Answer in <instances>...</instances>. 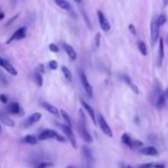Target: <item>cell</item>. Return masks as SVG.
Returning a JSON list of instances; mask_svg holds the SVG:
<instances>
[{
  "label": "cell",
  "instance_id": "cell-40",
  "mask_svg": "<svg viewBox=\"0 0 168 168\" xmlns=\"http://www.w3.org/2000/svg\"><path fill=\"white\" fill-rule=\"evenodd\" d=\"M154 168H165V165H160V163H154Z\"/></svg>",
  "mask_w": 168,
  "mask_h": 168
},
{
  "label": "cell",
  "instance_id": "cell-20",
  "mask_svg": "<svg viewBox=\"0 0 168 168\" xmlns=\"http://www.w3.org/2000/svg\"><path fill=\"white\" fill-rule=\"evenodd\" d=\"M7 111L9 112V113H12V115H20L21 113V106L18 103L16 102H13L11 104L8 105V108H7Z\"/></svg>",
  "mask_w": 168,
  "mask_h": 168
},
{
  "label": "cell",
  "instance_id": "cell-18",
  "mask_svg": "<svg viewBox=\"0 0 168 168\" xmlns=\"http://www.w3.org/2000/svg\"><path fill=\"white\" fill-rule=\"evenodd\" d=\"M121 79H122V80H124V81H125L126 84H127V85H128V86H129V87H130V89L133 90L134 93H135V94H139V88H137V86H136V85L134 84L133 81H132V79H130V78H129L128 75H121Z\"/></svg>",
  "mask_w": 168,
  "mask_h": 168
},
{
  "label": "cell",
  "instance_id": "cell-36",
  "mask_svg": "<svg viewBox=\"0 0 168 168\" xmlns=\"http://www.w3.org/2000/svg\"><path fill=\"white\" fill-rule=\"evenodd\" d=\"M0 101H1L2 103H7V102H8V97H7L5 94H1V95H0Z\"/></svg>",
  "mask_w": 168,
  "mask_h": 168
},
{
  "label": "cell",
  "instance_id": "cell-9",
  "mask_svg": "<svg viewBox=\"0 0 168 168\" xmlns=\"http://www.w3.org/2000/svg\"><path fill=\"white\" fill-rule=\"evenodd\" d=\"M56 136H57V132L56 130L45 129V130H42L39 134V137L38 139H40V141H45V139H56Z\"/></svg>",
  "mask_w": 168,
  "mask_h": 168
},
{
  "label": "cell",
  "instance_id": "cell-15",
  "mask_svg": "<svg viewBox=\"0 0 168 168\" xmlns=\"http://www.w3.org/2000/svg\"><path fill=\"white\" fill-rule=\"evenodd\" d=\"M82 156H84V159H85L86 163L90 167V165L94 161V158H93V154H92V151L89 150L87 146H84L82 148Z\"/></svg>",
  "mask_w": 168,
  "mask_h": 168
},
{
  "label": "cell",
  "instance_id": "cell-44",
  "mask_svg": "<svg viewBox=\"0 0 168 168\" xmlns=\"http://www.w3.org/2000/svg\"><path fill=\"white\" fill-rule=\"evenodd\" d=\"M165 96H166V99H168V88L166 89V92H165Z\"/></svg>",
  "mask_w": 168,
  "mask_h": 168
},
{
  "label": "cell",
  "instance_id": "cell-13",
  "mask_svg": "<svg viewBox=\"0 0 168 168\" xmlns=\"http://www.w3.org/2000/svg\"><path fill=\"white\" fill-rule=\"evenodd\" d=\"M62 47H63V49L65 50V53L68 54V56L70 57L71 61H75V60H77V52H75V48L71 46V45L63 42V44H62Z\"/></svg>",
  "mask_w": 168,
  "mask_h": 168
},
{
  "label": "cell",
  "instance_id": "cell-48",
  "mask_svg": "<svg viewBox=\"0 0 168 168\" xmlns=\"http://www.w3.org/2000/svg\"><path fill=\"white\" fill-rule=\"evenodd\" d=\"M0 132H1V125H0Z\"/></svg>",
  "mask_w": 168,
  "mask_h": 168
},
{
  "label": "cell",
  "instance_id": "cell-27",
  "mask_svg": "<svg viewBox=\"0 0 168 168\" xmlns=\"http://www.w3.org/2000/svg\"><path fill=\"white\" fill-rule=\"evenodd\" d=\"M62 72H63V75H64V77L66 78V80H69V81H72V75H71V71H70L66 66H62Z\"/></svg>",
  "mask_w": 168,
  "mask_h": 168
},
{
  "label": "cell",
  "instance_id": "cell-39",
  "mask_svg": "<svg viewBox=\"0 0 168 168\" xmlns=\"http://www.w3.org/2000/svg\"><path fill=\"white\" fill-rule=\"evenodd\" d=\"M17 17H18V15H15V16H14V17H13L12 20H11V21H9V22H8V23L6 24V25H9V24L12 23V22H14V21H15V20H16Z\"/></svg>",
  "mask_w": 168,
  "mask_h": 168
},
{
  "label": "cell",
  "instance_id": "cell-7",
  "mask_svg": "<svg viewBox=\"0 0 168 168\" xmlns=\"http://www.w3.org/2000/svg\"><path fill=\"white\" fill-rule=\"evenodd\" d=\"M159 25L157 23L156 20H153L152 22H151V41H152V45H154L157 41L159 40L158 38H159Z\"/></svg>",
  "mask_w": 168,
  "mask_h": 168
},
{
  "label": "cell",
  "instance_id": "cell-45",
  "mask_svg": "<svg viewBox=\"0 0 168 168\" xmlns=\"http://www.w3.org/2000/svg\"><path fill=\"white\" fill-rule=\"evenodd\" d=\"M168 4V0H165V1H163V5H165V6H166V5H167Z\"/></svg>",
  "mask_w": 168,
  "mask_h": 168
},
{
  "label": "cell",
  "instance_id": "cell-26",
  "mask_svg": "<svg viewBox=\"0 0 168 168\" xmlns=\"http://www.w3.org/2000/svg\"><path fill=\"white\" fill-rule=\"evenodd\" d=\"M137 46H139V50L141 52V54L145 56V55L148 54V49H146V45H145L144 41H139Z\"/></svg>",
  "mask_w": 168,
  "mask_h": 168
},
{
  "label": "cell",
  "instance_id": "cell-25",
  "mask_svg": "<svg viewBox=\"0 0 168 168\" xmlns=\"http://www.w3.org/2000/svg\"><path fill=\"white\" fill-rule=\"evenodd\" d=\"M33 79H35V82L37 84L38 87H41V86H42V75H41V73H39V72H35Z\"/></svg>",
  "mask_w": 168,
  "mask_h": 168
},
{
  "label": "cell",
  "instance_id": "cell-5",
  "mask_svg": "<svg viewBox=\"0 0 168 168\" xmlns=\"http://www.w3.org/2000/svg\"><path fill=\"white\" fill-rule=\"evenodd\" d=\"M97 18H99V23L101 29L103 30L104 32L110 31L111 25H110V23H109V21H108L106 16H105L104 14H103V12H102V11H97Z\"/></svg>",
  "mask_w": 168,
  "mask_h": 168
},
{
  "label": "cell",
  "instance_id": "cell-2",
  "mask_svg": "<svg viewBox=\"0 0 168 168\" xmlns=\"http://www.w3.org/2000/svg\"><path fill=\"white\" fill-rule=\"evenodd\" d=\"M79 77H80V82H81V86L84 88V90H85V93L87 94L88 97H93V87H92V85L89 84V81H88L87 77L85 75V72L84 71H80L79 72Z\"/></svg>",
  "mask_w": 168,
  "mask_h": 168
},
{
  "label": "cell",
  "instance_id": "cell-31",
  "mask_svg": "<svg viewBox=\"0 0 168 168\" xmlns=\"http://www.w3.org/2000/svg\"><path fill=\"white\" fill-rule=\"evenodd\" d=\"M0 84H1L2 86H7V85H8V81H7L6 77H5V75H4L2 72H0Z\"/></svg>",
  "mask_w": 168,
  "mask_h": 168
},
{
  "label": "cell",
  "instance_id": "cell-46",
  "mask_svg": "<svg viewBox=\"0 0 168 168\" xmlns=\"http://www.w3.org/2000/svg\"><path fill=\"white\" fill-rule=\"evenodd\" d=\"M75 1L77 2V4H80V2H81V0H75Z\"/></svg>",
  "mask_w": 168,
  "mask_h": 168
},
{
  "label": "cell",
  "instance_id": "cell-38",
  "mask_svg": "<svg viewBox=\"0 0 168 168\" xmlns=\"http://www.w3.org/2000/svg\"><path fill=\"white\" fill-rule=\"evenodd\" d=\"M129 30L133 32V35H136V31H135V28H134L133 24H130V25H129Z\"/></svg>",
  "mask_w": 168,
  "mask_h": 168
},
{
  "label": "cell",
  "instance_id": "cell-22",
  "mask_svg": "<svg viewBox=\"0 0 168 168\" xmlns=\"http://www.w3.org/2000/svg\"><path fill=\"white\" fill-rule=\"evenodd\" d=\"M56 4H57L58 7H61L63 9L72 11V7H71V5H70V2L68 0H56Z\"/></svg>",
  "mask_w": 168,
  "mask_h": 168
},
{
  "label": "cell",
  "instance_id": "cell-14",
  "mask_svg": "<svg viewBox=\"0 0 168 168\" xmlns=\"http://www.w3.org/2000/svg\"><path fill=\"white\" fill-rule=\"evenodd\" d=\"M80 103H81V105H82V108L87 111V113L89 115V117H90V119L93 120L94 124H96V116H95V112H94L93 108L88 104L87 102H85V101H84L82 99H80Z\"/></svg>",
  "mask_w": 168,
  "mask_h": 168
},
{
  "label": "cell",
  "instance_id": "cell-32",
  "mask_svg": "<svg viewBox=\"0 0 168 168\" xmlns=\"http://www.w3.org/2000/svg\"><path fill=\"white\" fill-rule=\"evenodd\" d=\"M49 50L53 53H58L60 52V47L57 45H55V44H49Z\"/></svg>",
  "mask_w": 168,
  "mask_h": 168
},
{
  "label": "cell",
  "instance_id": "cell-42",
  "mask_svg": "<svg viewBox=\"0 0 168 168\" xmlns=\"http://www.w3.org/2000/svg\"><path fill=\"white\" fill-rule=\"evenodd\" d=\"M120 167H121V168H133L132 166H126V165H124V163H121V165H120Z\"/></svg>",
  "mask_w": 168,
  "mask_h": 168
},
{
  "label": "cell",
  "instance_id": "cell-29",
  "mask_svg": "<svg viewBox=\"0 0 168 168\" xmlns=\"http://www.w3.org/2000/svg\"><path fill=\"white\" fill-rule=\"evenodd\" d=\"M53 166H54V163L50 161H40L35 166V168H49L53 167Z\"/></svg>",
  "mask_w": 168,
  "mask_h": 168
},
{
  "label": "cell",
  "instance_id": "cell-1",
  "mask_svg": "<svg viewBox=\"0 0 168 168\" xmlns=\"http://www.w3.org/2000/svg\"><path fill=\"white\" fill-rule=\"evenodd\" d=\"M79 116H80V119H79V124H78V132H79L80 136L82 137V139H84L86 143H92V142H93V137H92V135H90L89 132L87 130V127H86V119H85V116H84L82 110L79 111Z\"/></svg>",
  "mask_w": 168,
  "mask_h": 168
},
{
  "label": "cell",
  "instance_id": "cell-24",
  "mask_svg": "<svg viewBox=\"0 0 168 168\" xmlns=\"http://www.w3.org/2000/svg\"><path fill=\"white\" fill-rule=\"evenodd\" d=\"M61 116H62V118H63L64 120H65V122H66V125L68 126H72V120H71V118H70V116L68 115V112L64 110H61Z\"/></svg>",
  "mask_w": 168,
  "mask_h": 168
},
{
  "label": "cell",
  "instance_id": "cell-33",
  "mask_svg": "<svg viewBox=\"0 0 168 168\" xmlns=\"http://www.w3.org/2000/svg\"><path fill=\"white\" fill-rule=\"evenodd\" d=\"M137 168H154V163H152V162H149V163H142V165H139Z\"/></svg>",
  "mask_w": 168,
  "mask_h": 168
},
{
  "label": "cell",
  "instance_id": "cell-28",
  "mask_svg": "<svg viewBox=\"0 0 168 168\" xmlns=\"http://www.w3.org/2000/svg\"><path fill=\"white\" fill-rule=\"evenodd\" d=\"M156 21H157V23H158L159 26H162L163 24L166 23V21H167V16H166L165 14H160V15L156 18Z\"/></svg>",
  "mask_w": 168,
  "mask_h": 168
},
{
  "label": "cell",
  "instance_id": "cell-11",
  "mask_svg": "<svg viewBox=\"0 0 168 168\" xmlns=\"http://www.w3.org/2000/svg\"><path fill=\"white\" fill-rule=\"evenodd\" d=\"M0 66H1V68H4V69L6 70L9 75H17V70L15 69V68H14V66H13L12 64L9 63L8 61L4 60V58H2V60H1V62H0Z\"/></svg>",
  "mask_w": 168,
  "mask_h": 168
},
{
  "label": "cell",
  "instance_id": "cell-19",
  "mask_svg": "<svg viewBox=\"0 0 168 168\" xmlns=\"http://www.w3.org/2000/svg\"><path fill=\"white\" fill-rule=\"evenodd\" d=\"M165 103H166V96H165V94L159 93L156 99V108L158 110H161L162 108L165 106Z\"/></svg>",
  "mask_w": 168,
  "mask_h": 168
},
{
  "label": "cell",
  "instance_id": "cell-8",
  "mask_svg": "<svg viewBox=\"0 0 168 168\" xmlns=\"http://www.w3.org/2000/svg\"><path fill=\"white\" fill-rule=\"evenodd\" d=\"M40 119H41V113H40V112H35V113H32L31 116L28 117V119L24 121L23 127L24 128L31 127L32 125H35V122H38L39 120H40Z\"/></svg>",
  "mask_w": 168,
  "mask_h": 168
},
{
  "label": "cell",
  "instance_id": "cell-43",
  "mask_svg": "<svg viewBox=\"0 0 168 168\" xmlns=\"http://www.w3.org/2000/svg\"><path fill=\"white\" fill-rule=\"evenodd\" d=\"M39 69H40L41 72H45V68H44L42 65H40V66H39Z\"/></svg>",
  "mask_w": 168,
  "mask_h": 168
},
{
  "label": "cell",
  "instance_id": "cell-30",
  "mask_svg": "<svg viewBox=\"0 0 168 168\" xmlns=\"http://www.w3.org/2000/svg\"><path fill=\"white\" fill-rule=\"evenodd\" d=\"M48 68H49L50 70H56L58 68V63L55 61V60H52V61L48 62Z\"/></svg>",
  "mask_w": 168,
  "mask_h": 168
},
{
  "label": "cell",
  "instance_id": "cell-21",
  "mask_svg": "<svg viewBox=\"0 0 168 168\" xmlns=\"http://www.w3.org/2000/svg\"><path fill=\"white\" fill-rule=\"evenodd\" d=\"M22 142L25 143V144H30V145H35L37 144V142H38V139L33 136V135H28V136H25L23 139H22Z\"/></svg>",
  "mask_w": 168,
  "mask_h": 168
},
{
  "label": "cell",
  "instance_id": "cell-16",
  "mask_svg": "<svg viewBox=\"0 0 168 168\" xmlns=\"http://www.w3.org/2000/svg\"><path fill=\"white\" fill-rule=\"evenodd\" d=\"M0 120H1V122H2L4 125H6L8 127H14V126H15L14 120H13L12 118H9V117L7 116L4 111H0Z\"/></svg>",
  "mask_w": 168,
  "mask_h": 168
},
{
  "label": "cell",
  "instance_id": "cell-47",
  "mask_svg": "<svg viewBox=\"0 0 168 168\" xmlns=\"http://www.w3.org/2000/svg\"><path fill=\"white\" fill-rule=\"evenodd\" d=\"M66 168H75V167H72V166H69V167H66Z\"/></svg>",
  "mask_w": 168,
  "mask_h": 168
},
{
  "label": "cell",
  "instance_id": "cell-4",
  "mask_svg": "<svg viewBox=\"0 0 168 168\" xmlns=\"http://www.w3.org/2000/svg\"><path fill=\"white\" fill-rule=\"evenodd\" d=\"M58 127L62 129V132H63L64 135L66 136V139L70 141L71 145H72L73 148H77V142H75V134H73V132H72L71 127L68 126V125H58Z\"/></svg>",
  "mask_w": 168,
  "mask_h": 168
},
{
  "label": "cell",
  "instance_id": "cell-37",
  "mask_svg": "<svg viewBox=\"0 0 168 168\" xmlns=\"http://www.w3.org/2000/svg\"><path fill=\"white\" fill-rule=\"evenodd\" d=\"M57 139L58 142H62V143H63V142H65V137L61 136L60 134H57V136H56V139Z\"/></svg>",
  "mask_w": 168,
  "mask_h": 168
},
{
  "label": "cell",
  "instance_id": "cell-49",
  "mask_svg": "<svg viewBox=\"0 0 168 168\" xmlns=\"http://www.w3.org/2000/svg\"><path fill=\"white\" fill-rule=\"evenodd\" d=\"M55 1H56V0H55Z\"/></svg>",
  "mask_w": 168,
  "mask_h": 168
},
{
  "label": "cell",
  "instance_id": "cell-23",
  "mask_svg": "<svg viewBox=\"0 0 168 168\" xmlns=\"http://www.w3.org/2000/svg\"><path fill=\"white\" fill-rule=\"evenodd\" d=\"M121 141L125 145H127L129 148H133V139H130V136L128 134H124L121 136Z\"/></svg>",
  "mask_w": 168,
  "mask_h": 168
},
{
  "label": "cell",
  "instance_id": "cell-10",
  "mask_svg": "<svg viewBox=\"0 0 168 168\" xmlns=\"http://www.w3.org/2000/svg\"><path fill=\"white\" fill-rule=\"evenodd\" d=\"M41 106L45 109V110H47L50 115H53V116H56L58 117V115H60V111L57 110V108L56 106H54L53 104H50V103H48V102H46V101H41L40 102Z\"/></svg>",
  "mask_w": 168,
  "mask_h": 168
},
{
  "label": "cell",
  "instance_id": "cell-3",
  "mask_svg": "<svg viewBox=\"0 0 168 168\" xmlns=\"http://www.w3.org/2000/svg\"><path fill=\"white\" fill-rule=\"evenodd\" d=\"M97 124H99V128H101V130L103 132V134H105L106 136H109V137H112V129L111 127L109 126V124L108 121L105 120V118L102 115H99L97 116Z\"/></svg>",
  "mask_w": 168,
  "mask_h": 168
},
{
  "label": "cell",
  "instance_id": "cell-17",
  "mask_svg": "<svg viewBox=\"0 0 168 168\" xmlns=\"http://www.w3.org/2000/svg\"><path fill=\"white\" fill-rule=\"evenodd\" d=\"M139 152L144 156H150V157H156L158 156V150H157L154 146H146V148H143L141 149Z\"/></svg>",
  "mask_w": 168,
  "mask_h": 168
},
{
  "label": "cell",
  "instance_id": "cell-6",
  "mask_svg": "<svg viewBox=\"0 0 168 168\" xmlns=\"http://www.w3.org/2000/svg\"><path fill=\"white\" fill-rule=\"evenodd\" d=\"M26 37V28L25 26H22V28H20V29H17L14 33H13V35L9 38V40L7 41L8 44H11L12 41H15V40H22V39H24Z\"/></svg>",
  "mask_w": 168,
  "mask_h": 168
},
{
  "label": "cell",
  "instance_id": "cell-41",
  "mask_svg": "<svg viewBox=\"0 0 168 168\" xmlns=\"http://www.w3.org/2000/svg\"><path fill=\"white\" fill-rule=\"evenodd\" d=\"M4 18H5V14H4L2 12H0V21L4 20Z\"/></svg>",
  "mask_w": 168,
  "mask_h": 168
},
{
  "label": "cell",
  "instance_id": "cell-35",
  "mask_svg": "<svg viewBox=\"0 0 168 168\" xmlns=\"http://www.w3.org/2000/svg\"><path fill=\"white\" fill-rule=\"evenodd\" d=\"M142 145H143V143L141 141H133V148H139Z\"/></svg>",
  "mask_w": 168,
  "mask_h": 168
},
{
  "label": "cell",
  "instance_id": "cell-34",
  "mask_svg": "<svg viewBox=\"0 0 168 168\" xmlns=\"http://www.w3.org/2000/svg\"><path fill=\"white\" fill-rule=\"evenodd\" d=\"M99 39H101V35L99 33H96V35H95V48H97V47H99Z\"/></svg>",
  "mask_w": 168,
  "mask_h": 168
},
{
  "label": "cell",
  "instance_id": "cell-12",
  "mask_svg": "<svg viewBox=\"0 0 168 168\" xmlns=\"http://www.w3.org/2000/svg\"><path fill=\"white\" fill-rule=\"evenodd\" d=\"M163 39L162 38H159V47H158V58H157V64H158V66L160 68L162 65V61H163V55H165V53H163Z\"/></svg>",
  "mask_w": 168,
  "mask_h": 168
}]
</instances>
